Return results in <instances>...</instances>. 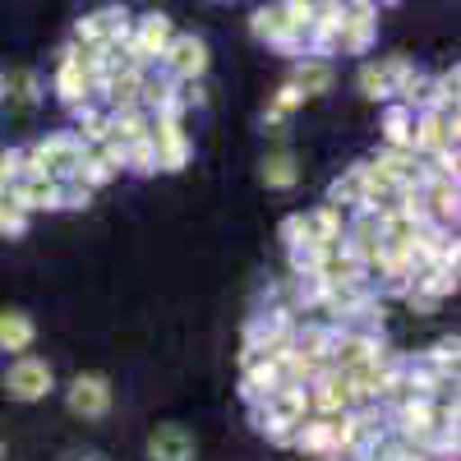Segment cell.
Returning a JSON list of instances; mask_svg holds the SVG:
<instances>
[{
	"instance_id": "cell-4",
	"label": "cell",
	"mask_w": 461,
	"mask_h": 461,
	"mask_svg": "<svg viewBox=\"0 0 461 461\" xmlns=\"http://www.w3.org/2000/svg\"><path fill=\"white\" fill-rule=\"evenodd\" d=\"M167 56H171V69L180 74V79L208 69V51H203L199 37H176V42H167Z\"/></svg>"
},
{
	"instance_id": "cell-11",
	"label": "cell",
	"mask_w": 461,
	"mask_h": 461,
	"mask_svg": "<svg viewBox=\"0 0 461 461\" xmlns=\"http://www.w3.org/2000/svg\"><path fill=\"white\" fill-rule=\"evenodd\" d=\"M346 402H351V393H346V378L319 383V393H314V406H319V411H341Z\"/></svg>"
},
{
	"instance_id": "cell-13",
	"label": "cell",
	"mask_w": 461,
	"mask_h": 461,
	"mask_svg": "<svg viewBox=\"0 0 461 461\" xmlns=\"http://www.w3.org/2000/svg\"><path fill=\"white\" fill-rule=\"evenodd\" d=\"M32 88H37V84H32V74H19V97H23V102H32V97H37Z\"/></svg>"
},
{
	"instance_id": "cell-5",
	"label": "cell",
	"mask_w": 461,
	"mask_h": 461,
	"mask_svg": "<svg viewBox=\"0 0 461 461\" xmlns=\"http://www.w3.org/2000/svg\"><path fill=\"white\" fill-rule=\"evenodd\" d=\"M167 42H171V23H167L162 14H148V19L139 23V42H134L130 51H134V60H143V56H162Z\"/></svg>"
},
{
	"instance_id": "cell-1",
	"label": "cell",
	"mask_w": 461,
	"mask_h": 461,
	"mask_svg": "<svg viewBox=\"0 0 461 461\" xmlns=\"http://www.w3.org/2000/svg\"><path fill=\"white\" fill-rule=\"evenodd\" d=\"M5 388H10V397H19V402H37V397L51 393V369H47L42 360L23 356V360H14V365L5 369Z\"/></svg>"
},
{
	"instance_id": "cell-9",
	"label": "cell",
	"mask_w": 461,
	"mask_h": 461,
	"mask_svg": "<svg viewBox=\"0 0 461 461\" xmlns=\"http://www.w3.org/2000/svg\"><path fill=\"white\" fill-rule=\"evenodd\" d=\"M254 32L263 37V42H277V47L295 42V28L286 23L282 10H258V14H254Z\"/></svg>"
},
{
	"instance_id": "cell-14",
	"label": "cell",
	"mask_w": 461,
	"mask_h": 461,
	"mask_svg": "<svg viewBox=\"0 0 461 461\" xmlns=\"http://www.w3.org/2000/svg\"><path fill=\"white\" fill-rule=\"evenodd\" d=\"M0 93H5V74H0Z\"/></svg>"
},
{
	"instance_id": "cell-12",
	"label": "cell",
	"mask_w": 461,
	"mask_h": 461,
	"mask_svg": "<svg viewBox=\"0 0 461 461\" xmlns=\"http://www.w3.org/2000/svg\"><path fill=\"white\" fill-rule=\"evenodd\" d=\"M393 74H388V65H365L360 69V88H365V97H388L393 93Z\"/></svg>"
},
{
	"instance_id": "cell-10",
	"label": "cell",
	"mask_w": 461,
	"mask_h": 461,
	"mask_svg": "<svg viewBox=\"0 0 461 461\" xmlns=\"http://www.w3.org/2000/svg\"><path fill=\"white\" fill-rule=\"evenodd\" d=\"M263 180H267V185H277V189L295 185V162L286 158V152H273V158H263Z\"/></svg>"
},
{
	"instance_id": "cell-7",
	"label": "cell",
	"mask_w": 461,
	"mask_h": 461,
	"mask_svg": "<svg viewBox=\"0 0 461 461\" xmlns=\"http://www.w3.org/2000/svg\"><path fill=\"white\" fill-rule=\"evenodd\" d=\"M84 88H88L84 56L65 51V60H60V97H65V102H79V97H84Z\"/></svg>"
},
{
	"instance_id": "cell-8",
	"label": "cell",
	"mask_w": 461,
	"mask_h": 461,
	"mask_svg": "<svg viewBox=\"0 0 461 461\" xmlns=\"http://www.w3.org/2000/svg\"><path fill=\"white\" fill-rule=\"evenodd\" d=\"M291 88L304 93V97L328 93V88H332V65H323V60H304V65L295 69V84H291Z\"/></svg>"
},
{
	"instance_id": "cell-3",
	"label": "cell",
	"mask_w": 461,
	"mask_h": 461,
	"mask_svg": "<svg viewBox=\"0 0 461 461\" xmlns=\"http://www.w3.org/2000/svg\"><path fill=\"white\" fill-rule=\"evenodd\" d=\"M148 452H152V461H189L194 456V434L185 425H162L148 438Z\"/></svg>"
},
{
	"instance_id": "cell-2",
	"label": "cell",
	"mask_w": 461,
	"mask_h": 461,
	"mask_svg": "<svg viewBox=\"0 0 461 461\" xmlns=\"http://www.w3.org/2000/svg\"><path fill=\"white\" fill-rule=\"evenodd\" d=\"M111 406V388L102 374H79L69 383V411L74 415H106Z\"/></svg>"
},
{
	"instance_id": "cell-6",
	"label": "cell",
	"mask_w": 461,
	"mask_h": 461,
	"mask_svg": "<svg viewBox=\"0 0 461 461\" xmlns=\"http://www.w3.org/2000/svg\"><path fill=\"white\" fill-rule=\"evenodd\" d=\"M32 341V319L28 314H0V351H28Z\"/></svg>"
}]
</instances>
